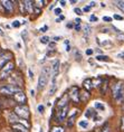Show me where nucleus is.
<instances>
[{
    "label": "nucleus",
    "instance_id": "0eeeda50",
    "mask_svg": "<svg viewBox=\"0 0 124 132\" xmlns=\"http://www.w3.org/2000/svg\"><path fill=\"white\" fill-rule=\"evenodd\" d=\"M12 57L11 53L8 51H2L0 52V70H1L7 63L10 62V59Z\"/></svg>",
    "mask_w": 124,
    "mask_h": 132
},
{
    "label": "nucleus",
    "instance_id": "c03bdc74",
    "mask_svg": "<svg viewBox=\"0 0 124 132\" xmlns=\"http://www.w3.org/2000/svg\"><path fill=\"white\" fill-rule=\"evenodd\" d=\"M28 74H29V77H34V73H32V71H31V70H29V71H28Z\"/></svg>",
    "mask_w": 124,
    "mask_h": 132
},
{
    "label": "nucleus",
    "instance_id": "473e14b6",
    "mask_svg": "<svg viewBox=\"0 0 124 132\" xmlns=\"http://www.w3.org/2000/svg\"><path fill=\"white\" fill-rule=\"evenodd\" d=\"M117 39L121 40V42H124V34H123L122 31H120L119 34H117Z\"/></svg>",
    "mask_w": 124,
    "mask_h": 132
},
{
    "label": "nucleus",
    "instance_id": "20e7f679",
    "mask_svg": "<svg viewBox=\"0 0 124 132\" xmlns=\"http://www.w3.org/2000/svg\"><path fill=\"white\" fill-rule=\"evenodd\" d=\"M14 112L18 115V117L25 119V120H28L29 117H30V112H29V109H28V106L26 104L25 105H17V106H15Z\"/></svg>",
    "mask_w": 124,
    "mask_h": 132
},
{
    "label": "nucleus",
    "instance_id": "72a5a7b5",
    "mask_svg": "<svg viewBox=\"0 0 124 132\" xmlns=\"http://www.w3.org/2000/svg\"><path fill=\"white\" fill-rule=\"evenodd\" d=\"M21 36H22V38L25 39V42H27V38H28V32H27V30H24L21 32Z\"/></svg>",
    "mask_w": 124,
    "mask_h": 132
},
{
    "label": "nucleus",
    "instance_id": "f3484780",
    "mask_svg": "<svg viewBox=\"0 0 124 132\" xmlns=\"http://www.w3.org/2000/svg\"><path fill=\"white\" fill-rule=\"evenodd\" d=\"M19 10H20V14L21 15H25L27 14V8H26V5H25V1H20L19 2Z\"/></svg>",
    "mask_w": 124,
    "mask_h": 132
},
{
    "label": "nucleus",
    "instance_id": "de8ad7c7",
    "mask_svg": "<svg viewBox=\"0 0 124 132\" xmlns=\"http://www.w3.org/2000/svg\"><path fill=\"white\" fill-rule=\"evenodd\" d=\"M35 11H36V14H37V15L40 14V9H39V8H35Z\"/></svg>",
    "mask_w": 124,
    "mask_h": 132
},
{
    "label": "nucleus",
    "instance_id": "37998d69",
    "mask_svg": "<svg viewBox=\"0 0 124 132\" xmlns=\"http://www.w3.org/2000/svg\"><path fill=\"white\" fill-rule=\"evenodd\" d=\"M86 54H87V55H92V54H93V49H87V51H86Z\"/></svg>",
    "mask_w": 124,
    "mask_h": 132
},
{
    "label": "nucleus",
    "instance_id": "bf43d9fd",
    "mask_svg": "<svg viewBox=\"0 0 124 132\" xmlns=\"http://www.w3.org/2000/svg\"><path fill=\"white\" fill-rule=\"evenodd\" d=\"M67 27L68 28H72V27H73V25H72V24H67Z\"/></svg>",
    "mask_w": 124,
    "mask_h": 132
},
{
    "label": "nucleus",
    "instance_id": "5701e85b",
    "mask_svg": "<svg viewBox=\"0 0 124 132\" xmlns=\"http://www.w3.org/2000/svg\"><path fill=\"white\" fill-rule=\"evenodd\" d=\"M51 132H65V129L63 127H58V125H56V127L51 128Z\"/></svg>",
    "mask_w": 124,
    "mask_h": 132
},
{
    "label": "nucleus",
    "instance_id": "f8f14e48",
    "mask_svg": "<svg viewBox=\"0 0 124 132\" xmlns=\"http://www.w3.org/2000/svg\"><path fill=\"white\" fill-rule=\"evenodd\" d=\"M7 113V117H8V121H10L12 124L15 123H19V119H18V115L15 113L14 111H10V112H6Z\"/></svg>",
    "mask_w": 124,
    "mask_h": 132
},
{
    "label": "nucleus",
    "instance_id": "bb28decb",
    "mask_svg": "<svg viewBox=\"0 0 124 132\" xmlns=\"http://www.w3.org/2000/svg\"><path fill=\"white\" fill-rule=\"evenodd\" d=\"M101 132H110V125L109 123H105L101 129Z\"/></svg>",
    "mask_w": 124,
    "mask_h": 132
},
{
    "label": "nucleus",
    "instance_id": "7ed1b4c3",
    "mask_svg": "<svg viewBox=\"0 0 124 132\" xmlns=\"http://www.w3.org/2000/svg\"><path fill=\"white\" fill-rule=\"evenodd\" d=\"M18 92H21V87L16 84H9L6 86L0 87V93L4 95H15Z\"/></svg>",
    "mask_w": 124,
    "mask_h": 132
},
{
    "label": "nucleus",
    "instance_id": "a18cd8bd",
    "mask_svg": "<svg viewBox=\"0 0 124 132\" xmlns=\"http://www.w3.org/2000/svg\"><path fill=\"white\" fill-rule=\"evenodd\" d=\"M81 21H82V20H81L79 18H76V19H75V22H76V25H79Z\"/></svg>",
    "mask_w": 124,
    "mask_h": 132
},
{
    "label": "nucleus",
    "instance_id": "39448f33",
    "mask_svg": "<svg viewBox=\"0 0 124 132\" xmlns=\"http://www.w3.org/2000/svg\"><path fill=\"white\" fill-rule=\"evenodd\" d=\"M14 67H15V64H14V62H9L7 63L4 67L0 70V81H2V80H6L9 75H10V73L12 72V70H14Z\"/></svg>",
    "mask_w": 124,
    "mask_h": 132
},
{
    "label": "nucleus",
    "instance_id": "393cba45",
    "mask_svg": "<svg viewBox=\"0 0 124 132\" xmlns=\"http://www.w3.org/2000/svg\"><path fill=\"white\" fill-rule=\"evenodd\" d=\"M96 59H97V61H103V62L110 61V58L107 57V56H105V55H99V56H96Z\"/></svg>",
    "mask_w": 124,
    "mask_h": 132
},
{
    "label": "nucleus",
    "instance_id": "c85d7f7f",
    "mask_svg": "<svg viewBox=\"0 0 124 132\" xmlns=\"http://www.w3.org/2000/svg\"><path fill=\"white\" fill-rule=\"evenodd\" d=\"M40 42L43 43V44H48V43H49V37H47V36H43V37L40 38Z\"/></svg>",
    "mask_w": 124,
    "mask_h": 132
},
{
    "label": "nucleus",
    "instance_id": "1a4fd4ad",
    "mask_svg": "<svg viewBox=\"0 0 124 132\" xmlns=\"http://www.w3.org/2000/svg\"><path fill=\"white\" fill-rule=\"evenodd\" d=\"M68 98H69V96H68V93H65L63 96H61L59 100H58V102H57V108L59 109V110H61V109H64V108L67 106Z\"/></svg>",
    "mask_w": 124,
    "mask_h": 132
},
{
    "label": "nucleus",
    "instance_id": "a19ab883",
    "mask_svg": "<svg viewBox=\"0 0 124 132\" xmlns=\"http://www.w3.org/2000/svg\"><path fill=\"white\" fill-rule=\"evenodd\" d=\"M121 129L124 130V117H122V119H121Z\"/></svg>",
    "mask_w": 124,
    "mask_h": 132
},
{
    "label": "nucleus",
    "instance_id": "6ab92c4d",
    "mask_svg": "<svg viewBox=\"0 0 124 132\" xmlns=\"http://www.w3.org/2000/svg\"><path fill=\"white\" fill-rule=\"evenodd\" d=\"M25 5H26V8H27V11H28V12H32V9H34V6H32V1H30V0H26V1H25Z\"/></svg>",
    "mask_w": 124,
    "mask_h": 132
},
{
    "label": "nucleus",
    "instance_id": "f03ea898",
    "mask_svg": "<svg viewBox=\"0 0 124 132\" xmlns=\"http://www.w3.org/2000/svg\"><path fill=\"white\" fill-rule=\"evenodd\" d=\"M112 94L114 100L117 102H121L123 98V83L122 82H117L112 86Z\"/></svg>",
    "mask_w": 124,
    "mask_h": 132
},
{
    "label": "nucleus",
    "instance_id": "cd10ccee",
    "mask_svg": "<svg viewBox=\"0 0 124 132\" xmlns=\"http://www.w3.org/2000/svg\"><path fill=\"white\" fill-rule=\"evenodd\" d=\"M56 90H57L56 84H51V88L49 90V95H54V93L56 92Z\"/></svg>",
    "mask_w": 124,
    "mask_h": 132
},
{
    "label": "nucleus",
    "instance_id": "4be33fe9",
    "mask_svg": "<svg viewBox=\"0 0 124 132\" xmlns=\"http://www.w3.org/2000/svg\"><path fill=\"white\" fill-rule=\"evenodd\" d=\"M75 118H76V115H72V117L68 119V121H67V127H68V128H72V127L74 125Z\"/></svg>",
    "mask_w": 124,
    "mask_h": 132
},
{
    "label": "nucleus",
    "instance_id": "79ce46f5",
    "mask_svg": "<svg viewBox=\"0 0 124 132\" xmlns=\"http://www.w3.org/2000/svg\"><path fill=\"white\" fill-rule=\"evenodd\" d=\"M47 29H48V27L47 26H44L43 28H40V31H43V32H45V31H47Z\"/></svg>",
    "mask_w": 124,
    "mask_h": 132
},
{
    "label": "nucleus",
    "instance_id": "603ef678",
    "mask_svg": "<svg viewBox=\"0 0 124 132\" xmlns=\"http://www.w3.org/2000/svg\"><path fill=\"white\" fill-rule=\"evenodd\" d=\"M117 56H119L120 58H124V53H122V54H119Z\"/></svg>",
    "mask_w": 124,
    "mask_h": 132
},
{
    "label": "nucleus",
    "instance_id": "13d9d810",
    "mask_svg": "<svg viewBox=\"0 0 124 132\" xmlns=\"http://www.w3.org/2000/svg\"><path fill=\"white\" fill-rule=\"evenodd\" d=\"M30 94L32 95V96H34V95H35V91H34V90H31V91H30Z\"/></svg>",
    "mask_w": 124,
    "mask_h": 132
},
{
    "label": "nucleus",
    "instance_id": "412c9836",
    "mask_svg": "<svg viewBox=\"0 0 124 132\" xmlns=\"http://www.w3.org/2000/svg\"><path fill=\"white\" fill-rule=\"evenodd\" d=\"M109 83V81L105 80V81H103V84H102V86H101V93L102 94H105L106 93V90H107V84Z\"/></svg>",
    "mask_w": 124,
    "mask_h": 132
},
{
    "label": "nucleus",
    "instance_id": "4d7b16f0",
    "mask_svg": "<svg viewBox=\"0 0 124 132\" xmlns=\"http://www.w3.org/2000/svg\"><path fill=\"white\" fill-rule=\"evenodd\" d=\"M4 35H5V34H4V31H2V30H1V28H0V36H4Z\"/></svg>",
    "mask_w": 124,
    "mask_h": 132
},
{
    "label": "nucleus",
    "instance_id": "2f4dec72",
    "mask_svg": "<svg viewBox=\"0 0 124 132\" xmlns=\"http://www.w3.org/2000/svg\"><path fill=\"white\" fill-rule=\"evenodd\" d=\"M84 29H85V34L86 35H90L91 34V26L90 25H85V27H84Z\"/></svg>",
    "mask_w": 124,
    "mask_h": 132
},
{
    "label": "nucleus",
    "instance_id": "c756f323",
    "mask_svg": "<svg viewBox=\"0 0 124 132\" xmlns=\"http://www.w3.org/2000/svg\"><path fill=\"white\" fill-rule=\"evenodd\" d=\"M37 110H38L39 113H41V114H43L44 112H45V106H44L43 104H39L38 106H37Z\"/></svg>",
    "mask_w": 124,
    "mask_h": 132
},
{
    "label": "nucleus",
    "instance_id": "5fc2aeb1",
    "mask_svg": "<svg viewBox=\"0 0 124 132\" xmlns=\"http://www.w3.org/2000/svg\"><path fill=\"white\" fill-rule=\"evenodd\" d=\"M69 51H70V46L67 45V46H66V52H69Z\"/></svg>",
    "mask_w": 124,
    "mask_h": 132
},
{
    "label": "nucleus",
    "instance_id": "3c124183",
    "mask_svg": "<svg viewBox=\"0 0 124 132\" xmlns=\"http://www.w3.org/2000/svg\"><path fill=\"white\" fill-rule=\"evenodd\" d=\"M59 4H60L61 6H65V5H66V1H64V0H61V1H59Z\"/></svg>",
    "mask_w": 124,
    "mask_h": 132
},
{
    "label": "nucleus",
    "instance_id": "f257e3e1",
    "mask_svg": "<svg viewBox=\"0 0 124 132\" xmlns=\"http://www.w3.org/2000/svg\"><path fill=\"white\" fill-rule=\"evenodd\" d=\"M50 72H51V70L49 67H47V66H45L43 70H41V74L38 78V88L39 90H41V88H44L46 86L48 78H49V75H50Z\"/></svg>",
    "mask_w": 124,
    "mask_h": 132
},
{
    "label": "nucleus",
    "instance_id": "052dcab7",
    "mask_svg": "<svg viewBox=\"0 0 124 132\" xmlns=\"http://www.w3.org/2000/svg\"><path fill=\"white\" fill-rule=\"evenodd\" d=\"M54 7H55V4H53V5H51V6H50V7H49V10H50V9H53Z\"/></svg>",
    "mask_w": 124,
    "mask_h": 132
},
{
    "label": "nucleus",
    "instance_id": "9d476101",
    "mask_svg": "<svg viewBox=\"0 0 124 132\" xmlns=\"http://www.w3.org/2000/svg\"><path fill=\"white\" fill-rule=\"evenodd\" d=\"M15 96V100L17 103H19V105H25L26 102H27V97H26V94L24 93V92H18L17 94L14 95Z\"/></svg>",
    "mask_w": 124,
    "mask_h": 132
},
{
    "label": "nucleus",
    "instance_id": "e433bc0d",
    "mask_svg": "<svg viewBox=\"0 0 124 132\" xmlns=\"http://www.w3.org/2000/svg\"><path fill=\"white\" fill-rule=\"evenodd\" d=\"M90 20L92 21V22H95V21H97V20H99V19H97V17H96V16L92 15V16H91V17H90Z\"/></svg>",
    "mask_w": 124,
    "mask_h": 132
},
{
    "label": "nucleus",
    "instance_id": "ddd939ff",
    "mask_svg": "<svg viewBox=\"0 0 124 132\" xmlns=\"http://www.w3.org/2000/svg\"><path fill=\"white\" fill-rule=\"evenodd\" d=\"M2 6H4L5 10L7 12H12V10H14V6H12V1H9V0H2L1 1Z\"/></svg>",
    "mask_w": 124,
    "mask_h": 132
},
{
    "label": "nucleus",
    "instance_id": "6e6552de",
    "mask_svg": "<svg viewBox=\"0 0 124 132\" xmlns=\"http://www.w3.org/2000/svg\"><path fill=\"white\" fill-rule=\"evenodd\" d=\"M59 65L60 63L59 61H55L53 63V66H51V76H53V82H51V84H56V78L58 76V74H59Z\"/></svg>",
    "mask_w": 124,
    "mask_h": 132
},
{
    "label": "nucleus",
    "instance_id": "4468645a",
    "mask_svg": "<svg viewBox=\"0 0 124 132\" xmlns=\"http://www.w3.org/2000/svg\"><path fill=\"white\" fill-rule=\"evenodd\" d=\"M12 129L16 132H28V128L26 125H22L21 123H15L12 124Z\"/></svg>",
    "mask_w": 124,
    "mask_h": 132
},
{
    "label": "nucleus",
    "instance_id": "423d86ee",
    "mask_svg": "<svg viewBox=\"0 0 124 132\" xmlns=\"http://www.w3.org/2000/svg\"><path fill=\"white\" fill-rule=\"evenodd\" d=\"M68 96L74 103H79L81 102V91L77 86H72L69 92H68Z\"/></svg>",
    "mask_w": 124,
    "mask_h": 132
},
{
    "label": "nucleus",
    "instance_id": "dca6fc26",
    "mask_svg": "<svg viewBox=\"0 0 124 132\" xmlns=\"http://www.w3.org/2000/svg\"><path fill=\"white\" fill-rule=\"evenodd\" d=\"M90 97H91V93H90V92H87V91L81 92V101L82 102H87L90 100Z\"/></svg>",
    "mask_w": 124,
    "mask_h": 132
},
{
    "label": "nucleus",
    "instance_id": "c9c22d12",
    "mask_svg": "<svg viewBox=\"0 0 124 132\" xmlns=\"http://www.w3.org/2000/svg\"><path fill=\"white\" fill-rule=\"evenodd\" d=\"M19 26H20V22H19L18 20H15V21H12V27H15V28H18Z\"/></svg>",
    "mask_w": 124,
    "mask_h": 132
},
{
    "label": "nucleus",
    "instance_id": "8fccbe9b",
    "mask_svg": "<svg viewBox=\"0 0 124 132\" xmlns=\"http://www.w3.org/2000/svg\"><path fill=\"white\" fill-rule=\"evenodd\" d=\"M75 29H76L77 31H78V30H81V26H79V25H76V26H75Z\"/></svg>",
    "mask_w": 124,
    "mask_h": 132
},
{
    "label": "nucleus",
    "instance_id": "864d4df0",
    "mask_svg": "<svg viewBox=\"0 0 124 132\" xmlns=\"http://www.w3.org/2000/svg\"><path fill=\"white\" fill-rule=\"evenodd\" d=\"M59 39H60V37H58V36H56V37H54V40H55V42L59 40Z\"/></svg>",
    "mask_w": 124,
    "mask_h": 132
},
{
    "label": "nucleus",
    "instance_id": "a211bd4d",
    "mask_svg": "<svg viewBox=\"0 0 124 132\" xmlns=\"http://www.w3.org/2000/svg\"><path fill=\"white\" fill-rule=\"evenodd\" d=\"M92 82H93V87H101L102 86V84H103V80L102 78H100V77L95 78V80L92 81Z\"/></svg>",
    "mask_w": 124,
    "mask_h": 132
},
{
    "label": "nucleus",
    "instance_id": "b1692460",
    "mask_svg": "<svg viewBox=\"0 0 124 132\" xmlns=\"http://www.w3.org/2000/svg\"><path fill=\"white\" fill-rule=\"evenodd\" d=\"M115 6L124 12V1H115Z\"/></svg>",
    "mask_w": 124,
    "mask_h": 132
},
{
    "label": "nucleus",
    "instance_id": "58836bf2",
    "mask_svg": "<svg viewBox=\"0 0 124 132\" xmlns=\"http://www.w3.org/2000/svg\"><path fill=\"white\" fill-rule=\"evenodd\" d=\"M74 11H75V14H77L78 16H81L82 14H83V12H82V10H81L79 8H75V9H74Z\"/></svg>",
    "mask_w": 124,
    "mask_h": 132
},
{
    "label": "nucleus",
    "instance_id": "49530a36",
    "mask_svg": "<svg viewBox=\"0 0 124 132\" xmlns=\"http://www.w3.org/2000/svg\"><path fill=\"white\" fill-rule=\"evenodd\" d=\"M83 10L85 11V12H87V11H90V10H91V7H88V6H87V7H85V8L83 9Z\"/></svg>",
    "mask_w": 124,
    "mask_h": 132
},
{
    "label": "nucleus",
    "instance_id": "a878e982",
    "mask_svg": "<svg viewBox=\"0 0 124 132\" xmlns=\"http://www.w3.org/2000/svg\"><path fill=\"white\" fill-rule=\"evenodd\" d=\"M94 106H95V109H97V110H101V111H104V110H105V106H104L102 103H100V102H96Z\"/></svg>",
    "mask_w": 124,
    "mask_h": 132
},
{
    "label": "nucleus",
    "instance_id": "6e6d98bb",
    "mask_svg": "<svg viewBox=\"0 0 124 132\" xmlns=\"http://www.w3.org/2000/svg\"><path fill=\"white\" fill-rule=\"evenodd\" d=\"M64 19H65V17H64V16H63V15H61V16H60V17H59V20H64Z\"/></svg>",
    "mask_w": 124,
    "mask_h": 132
},
{
    "label": "nucleus",
    "instance_id": "7c9ffc66",
    "mask_svg": "<svg viewBox=\"0 0 124 132\" xmlns=\"http://www.w3.org/2000/svg\"><path fill=\"white\" fill-rule=\"evenodd\" d=\"M79 127L82 128H84V129H86L87 127H88V123H87V121H79Z\"/></svg>",
    "mask_w": 124,
    "mask_h": 132
},
{
    "label": "nucleus",
    "instance_id": "9b49d317",
    "mask_svg": "<svg viewBox=\"0 0 124 132\" xmlns=\"http://www.w3.org/2000/svg\"><path fill=\"white\" fill-rule=\"evenodd\" d=\"M67 113H68V106L61 109V110L57 111V115H56V121L57 122H61L64 121L67 117Z\"/></svg>",
    "mask_w": 124,
    "mask_h": 132
},
{
    "label": "nucleus",
    "instance_id": "aec40b11",
    "mask_svg": "<svg viewBox=\"0 0 124 132\" xmlns=\"http://www.w3.org/2000/svg\"><path fill=\"white\" fill-rule=\"evenodd\" d=\"M95 115H96V111H93L92 109H88V110L85 112L86 118H95Z\"/></svg>",
    "mask_w": 124,
    "mask_h": 132
},
{
    "label": "nucleus",
    "instance_id": "2eb2a0df",
    "mask_svg": "<svg viewBox=\"0 0 124 132\" xmlns=\"http://www.w3.org/2000/svg\"><path fill=\"white\" fill-rule=\"evenodd\" d=\"M83 86H84V88H85V91L91 92V90L93 88V82H92V80H91V78H86V80L83 82Z\"/></svg>",
    "mask_w": 124,
    "mask_h": 132
},
{
    "label": "nucleus",
    "instance_id": "f704fd0d",
    "mask_svg": "<svg viewBox=\"0 0 124 132\" xmlns=\"http://www.w3.org/2000/svg\"><path fill=\"white\" fill-rule=\"evenodd\" d=\"M55 15L59 16V17H60V16H61V9L60 8H56V9H55Z\"/></svg>",
    "mask_w": 124,
    "mask_h": 132
},
{
    "label": "nucleus",
    "instance_id": "09e8293b",
    "mask_svg": "<svg viewBox=\"0 0 124 132\" xmlns=\"http://www.w3.org/2000/svg\"><path fill=\"white\" fill-rule=\"evenodd\" d=\"M96 4H95V1H92V2H90V7H94Z\"/></svg>",
    "mask_w": 124,
    "mask_h": 132
},
{
    "label": "nucleus",
    "instance_id": "ea45409f",
    "mask_svg": "<svg viewBox=\"0 0 124 132\" xmlns=\"http://www.w3.org/2000/svg\"><path fill=\"white\" fill-rule=\"evenodd\" d=\"M103 20H104V21H106V22H111V21H112V18L105 16V17H103Z\"/></svg>",
    "mask_w": 124,
    "mask_h": 132
},
{
    "label": "nucleus",
    "instance_id": "4c0bfd02",
    "mask_svg": "<svg viewBox=\"0 0 124 132\" xmlns=\"http://www.w3.org/2000/svg\"><path fill=\"white\" fill-rule=\"evenodd\" d=\"M113 18L116 19V20H123V17H122V16H120V15H114Z\"/></svg>",
    "mask_w": 124,
    "mask_h": 132
}]
</instances>
